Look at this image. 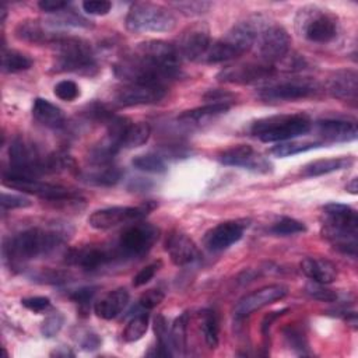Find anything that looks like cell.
Here are the masks:
<instances>
[{
    "label": "cell",
    "instance_id": "52",
    "mask_svg": "<svg viewBox=\"0 0 358 358\" xmlns=\"http://www.w3.org/2000/svg\"><path fill=\"white\" fill-rule=\"evenodd\" d=\"M101 345V338L95 333H85L81 340V347L87 351H94Z\"/></svg>",
    "mask_w": 358,
    "mask_h": 358
},
{
    "label": "cell",
    "instance_id": "29",
    "mask_svg": "<svg viewBox=\"0 0 358 358\" xmlns=\"http://www.w3.org/2000/svg\"><path fill=\"white\" fill-rule=\"evenodd\" d=\"M352 164V158L348 157H340V158H326V159H316L309 164H306L302 169L301 173L306 178L312 176H322L327 175L340 169H344Z\"/></svg>",
    "mask_w": 358,
    "mask_h": 358
},
{
    "label": "cell",
    "instance_id": "18",
    "mask_svg": "<svg viewBox=\"0 0 358 358\" xmlns=\"http://www.w3.org/2000/svg\"><path fill=\"white\" fill-rule=\"evenodd\" d=\"M66 262L84 270H96L115 263L116 257L112 245H87L69 250Z\"/></svg>",
    "mask_w": 358,
    "mask_h": 358
},
{
    "label": "cell",
    "instance_id": "44",
    "mask_svg": "<svg viewBox=\"0 0 358 358\" xmlns=\"http://www.w3.org/2000/svg\"><path fill=\"white\" fill-rule=\"evenodd\" d=\"M284 336H285V340H287V343H288V345L292 348V350H295V351H298L299 354H306L305 352V350L308 348V344H306V340H305V336H303V333L298 329V327H287L285 330H284Z\"/></svg>",
    "mask_w": 358,
    "mask_h": 358
},
{
    "label": "cell",
    "instance_id": "3",
    "mask_svg": "<svg viewBox=\"0 0 358 358\" xmlns=\"http://www.w3.org/2000/svg\"><path fill=\"white\" fill-rule=\"evenodd\" d=\"M267 24V20L262 15H249L245 20L238 21L221 38L210 45L204 62L215 64L241 57L253 48L257 35Z\"/></svg>",
    "mask_w": 358,
    "mask_h": 358
},
{
    "label": "cell",
    "instance_id": "8",
    "mask_svg": "<svg viewBox=\"0 0 358 358\" xmlns=\"http://www.w3.org/2000/svg\"><path fill=\"white\" fill-rule=\"evenodd\" d=\"M159 235L157 227L148 222L136 221L126 227L119 238L110 243L116 262L134 260L145 256Z\"/></svg>",
    "mask_w": 358,
    "mask_h": 358
},
{
    "label": "cell",
    "instance_id": "46",
    "mask_svg": "<svg viewBox=\"0 0 358 358\" xmlns=\"http://www.w3.org/2000/svg\"><path fill=\"white\" fill-rule=\"evenodd\" d=\"M1 206L3 208L13 210V208H27L32 206V201L22 196V194H14V193H1Z\"/></svg>",
    "mask_w": 358,
    "mask_h": 358
},
{
    "label": "cell",
    "instance_id": "30",
    "mask_svg": "<svg viewBox=\"0 0 358 358\" xmlns=\"http://www.w3.org/2000/svg\"><path fill=\"white\" fill-rule=\"evenodd\" d=\"M81 178L90 185L109 187L116 185L122 179V171L117 166H113L109 164V165L96 166L94 171L83 173Z\"/></svg>",
    "mask_w": 358,
    "mask_h": 358
},
{
    "label": "cell",
    "instance_id": "19",
    "mask_svg": "<svg viewBox=\"0 0 358 358\" xmlns=\"http://www.w3.org/2000/svg\"><path fill=\"white\" fill-rule=\"evenodd\" d=\"M288 292V288L281 284H271L262 287L256 291H252L250 294L245 295L238 301L234 309V315L236 319H245L253 312L278 301L282 299Z\"/></svg>",
    "mask_w": 358,
    "mask_h": 358
},
{
    "label": "cell",
    "instance_id": "53",
    "mask_svg": "<svg viewBox=\"0 0 358 358\" xmlns=\"http://www.w3.org/2000/svg\"><path fill=\"white\" fill-rule=\"evenodd\" d=\"M347 190L352 194H357V190H358V186H357V178L351 179V182L347 185Z\"/></svg>",
    "mask_w": 358,
    "mask_h": 358
},
{
    "label": "cell",
    "instance_id": "33",
    "mask_svg": "<svg viewBox=\"0 0 358 358\" xmlns=\"http://www.w3.org/2000/svg\"><path fill=\"white\" fill-rule=\"evenodd\" d=\"M34 60L27 55L15 49H4L1 55V70L4 73H20L31 69Z\"/></svg>",
    "mask_w": 358,
    "mask_h": 358
},
{
    "label": "cell",
    "instance_id": "12",
    "mask_svg": "<svg viewBox=\"0 0 358 358\" xmlns=\"http://www.w3.org/2000/svg\"><path fill=\"white\" fill-rule=\"evenodd\" d=\"M317 84L308 78H291L264 85L259 90V98L266 102L296 101L315 95Z\"/></svg>",
    "mask_w": 358,
    "mask_h": 358
},
{
    "label": "cell",
    "instance_id": "9",
    "mask_svg": "<svg viewBox=\"0 0 358 358\" xmlns=\"http://www.w3.org/2000/svg\"><path fill=\"white\" fill-rule=\"evenodd\" d=\"M124 25L130 32L136 34L171 32L176 27V17L162 4L140 1L129 8Z\"/></svg>",
    "mask_w": 358,
    "mask_h": 358
},
{
    "label": "cell",
    "instance_id": "10",
    "mask_svg": "<svg viewBox=\"0 0 358 358\" xmlns=\"http://www.w3.org/2000/svg\"><path fill=\"white\" fill-rule=\"evenodd\" d=\"M253 48L257 60L275 66L288 56L291 36L284 27L268 22L257 35Z\"/></svg>",
    "mask_w": 358,
    "mask_h": 358
},
{
    "label": "cell",
    "instance_id": "11",
    "mask_svg": "<svg viewBox=\"0 0 358 358\" xmlns=\"http://www.w3.org/2000/svg\"><path fill=\"white\" fill-rule=\"evenodd\" d=\"M210 27L204 21H197L187 25L178 36L175 48L176 52L185 60H200L204 59L206 53L210 49Z\"/></svg>",
    "mask_w": 358,
    "mask_h": 358
},
{
    "label": "cell",
    "instance_id": "21",
    "mask_svg": "<svg viewBox=\"0 0 358 358\" xmlns=\"http://www.w3.org/2000/svg\"><path fill=\"white\" fill-rule=\"evenodd\" d=\"M15 38L28 43L55 45L64 34L55 29L49 21L24 20L20 21L14 29Z\"/></svg>",
    "mask_w": 358,
    "mask_h": 358
},
{
    "label": "cell",
    "instance_id": "41",
    "mask_svg": "<svg viewBox=\"0 0 358 358\" xmlns=\"http://www.w3.org/2000/svg\"><path fill=\"white\" fill-rule=\"evenodd\" d=\"M64 324V316L60 312H53L52 315L46 316V319L41 324V333L46 338L55 337Z\"/></svg>",
    "mask_w": 358,
    "mask_h": 358
},
{
    "label": "cell",
    "instance_id": "17",
    "mask_svg": "<svg viewBox=\"0 0 358 358\" xmlns=\"http://www.w3.org/2000/svg\"><path fill=\"white\" fill-rule=\"evenodd\" d=\"M166 95V87L154 84H126L113 94L117 106L151 105L159 102Z\"/></svg>",
    "mask_w": 358,
    "mask_h": 358
},
{
    "label": "cell",
    "instance_id": "38",
    "mask_svg": "<svg viewBox=\"0 0 358 358\" xmlns=\"http://www.w3.org/2000/svg\"><path fill=\"white\" fill-rule=\"evenodd\" d=\"M133 166L138 171L148 173H162L166 171V164L164 158L154 152H147L141 155H136L131 161Z\"/></svg>",
    "mask_w": 358,
    "mask_h": 358
},
{
    "label": "cell",
    "instance_id": "49",
    "mask_svg": "<svg viewBox=\"0 0 358 358\" xmlns=\"http://www.w3.org/2000/svg\"><path fill=\"white\" fill-rule=\"evenodd\" d=\"M22 306H25L27 309L32 310V312H43L46 309L50 308V299L48 296H29V298H24L21 299Z\"/></svg>",
    "mask_w": 358,
    "mask_h": 358
},
{
    "label": "cell",
    "instance_id": "23",
    "mask_svg": "<svg viewBox=\"0 0 358 358\" xmlns=\"http://www.w3.org/2000/svg\"><path fill=\"white\" fill-rule=\"evenodd\" d=\"M165 250L176 266H187L197 260L199 249L196 243L182 231L173 229L165 241Z\"/></svg>",
    "mask_w": 358,
    "mask_h": 358
},
{
    "label": "cell",
    "instance_id": "51",
    "mask_svg": "<svg viewBox=\"0 0 358 358\" xmlns=\"http://www.w3.org/2000/svg\"><path fill=\"white\" fill-rule=\"evenodd\" d=\"M38 7L45 13H60L69 7V1L60 0H41L38 1Z\"/></svg>",
    "mask_w": 358,
    "mask_h": 358
},
{
    "label": "cell",
    "instance_id": "31",
    "mask_svg": "<svg viewBox=\"0 0 358 358\" xmlns=\"http://www.w3.org/2000/svg\"><path fill=\"white\" fill-rule=\"evenodd\" d=\"M231 108L229 102H208L203 106L190 109V110H185L183 113L179 115L178 120L190 123V122H201L204 119L221 115L228 112V109Z\"/></svg>",
    "mask_w": 358,
    "mask_h": 358
},
{
    "label": "cell",
    "instance_id": "1",
    "mask_svg": "<svg viewBox=\"0 0 358 358\" xmlns=\"http://www.w3.org/2000/svg\"><path fill=\"white\" fill-rule=\"evenodd\" d=\"M69 232L60 225H36L7 238L3 245L4 259L11 267L43 257L56 250L67 239Z\"/></svg>",
    "mask_w": 358,
    "mask_h": 358
},
{
    "label": "cell",
    "instance_id": "26",
    "mask_svg": "<svg viewBox=\"0 0 358 358\" xmlns=\"http://www.w3.org/2000/svg\"><path fill=\"white\" fill-rule=\"evenodd\" d=\"M127 303H129V292L126 288L120 287L108 292L103 298L95 302L94 312L98 317L110 320L117 317L123 312V309L127 306Z\"/></svg>",
    "mask_w": 358,
    "mask_h": 358
},
{
    "label": "cell",
    "instance_id": "32",
    "mask_svg": "<svg viewBox=\"0 0 358 358\" xmlns=\"http://www.w3.org/2000/svg\"><path fill=\"white\" fill-rule=\"evenodd\" d=\"M200 330L208 348H215L220 341L218 317L213 309H203L200 312Z\"/></svg>",
    "mask_w": 358,
    "mask_h": 358
},
{
    "label": "cell",
    "instance_id": "2",
    "mask_svg": "<svg viewBox=\"0 0 358 358\" xmlns=\"http://www.w3.org/2000/svg\"><path fill=\"white\" fill-rule=\"evenodd\" d=\"M113 73L126 84H154L166 87L169 81L178 77L179 67L168 64L138 43L131 53L115 63Z\"/></svg>",
    "mask_w": 358,
    "mask_h": 358
},
{
    "label": "cell",
    "instance_id": "39",
    "mask_svg": "<svg viewBox=\"0 0 358 358\" xmlns=\"http://www.w3.org/2000/svg\"><path fill=\"white\" fill-rule=\"evenodd\" d=\"M305 231H306L305 224L291 217H282L270 227V232L277 236H289V235L301 234Z\"/></svg>",
    "mask_w": 358,
    "mask_h": 358
},
{
    "label": "cell",
    "instance_id": "4",
    "mask_svg": "<svg viewBox=\"0 0 358 358\" xmlns=\"http://www.w3.org/2000/svg\"><path fill=\"white\" fill-rule=\"evenodd\" d=\"M323 236L340 252L355 257L358 215L354 208L341 203H330L323 207Z\"/></svg>",
    "mask_w": 358,
    "mask_h": 358
},
{
    "label": "cell",
    "instance_id": "37",
    "mask_svg": "<svg viewBox=\"0 0 358 358\" xmlns=\"http://www.w3.org/2000/svg\"><path fill=\"white\" fill-rule=\"evenodd\" d=\"M148 320H150V316L145 310L133 316L123 330V334H122L123 340L126 343H134L140 340L148 329Z\"/></svg>",
    "mask_w": 358,
    "mask_h": 358
},
{
    "label": "cell",
    "instance_id": "36",
    "mask_svg": "<svg viewBox=\"0 0 358 358\" xmlns=\"http://www.w3.org/2000/svg\"><path fill=\"white\" fill-rule=\"evenodd\" d=\"M187 323H189V313L183 312L182 315H179L172 327H171V344H172V351L179 354V355H185V350H186V329H187Z\"/></svg>",
    "mask_w": 358,
    "mask_h": 358
},
{
    "label": "cell",
    "instance_id": "25",
    "mask_svg": "<svg viewBox=\"0 0 358 358\" xmlns=\"http://www.w3.org/2000/svg\"><path fill=\"white\" fill-rule=\"evenodd\" d=\"M302 273L315 282L331 284L338 275L336 264L323 257H305L301 262Z\"/></svg>",
    "mask_w": 358,
    "mask_h": 358
},
{
    "label": "cell",
    "instance_id": "45",
    "mask_svg": "<svg viewBox=\"0 0 358 358\" xmlns=\"http://www.w3.org/2000/svg\"><path fill=\"white\" fill-rule=\"evenodd\" d=\"M165 298V294L158 289V288H152V289H148L145 291L140 299H138V306L143 309V310H150V309H154L155 306H158Z\"/></svg>",
    "mask_w": 358,
    "mask_h": 358
},
{
    "label": "cell",
    "instance_id": "35",
    "mask_svg": "<svg viewBox=\"0 0 358 358\" xmlns=\"http://www.w3.org/2000/svg\"><path fill=\"white\" fill-rule=\"evenodd\" d=\"M154 331L157 336V347L154 355L157 357H172V344H171V334L168 331L166 320L162 315H158L154 320Z\"/></svg>",
    "mask_w": 358,
    "mask_h": 358
},
{
    "label": "cell",
    "instance_id": "50",
    "mask_svg": "<svg viewBox=\"0 0 358 358\" xmlns=\"http://www.w3.org/2000/svg\"><path fill=\"white\" fill-rule=\"evenodd\" d=\"M95 292H96V287H83L80 289H76L73 294H70V299L78 303L80 306H87L90 301H92Z\"/></svg>",
    "mask_w": 358,
    "mask_h": 358
},
{
    "label": "cell",
    "instance_id": "28",
    "mask_svg": "<svg viewBox=\"0 0 358 358\" xmlns=\"http://www.w3.org/2000/svg\"><path fill=\"white\" fill-rule=\"evenodd\" d=\"M32 116L36 122L49 129H59L64 124L63 110L48 99L36 98L32 103Z\"/></svg>",
    "mask_w": 358,
    "mask_h": 358
},
{
    "label": "cell",
    "instance_id": "42",
    "mask_svg": "<svg viewBox=\"0 0 358 358\" xmlns=\"http://www.w3.org/2000/svg\"><path fill=\"white\" fill-rule=\"evenodd\" d=\"M306 294L312 296L313 299L323 301V302H334L337 299V292L327 288L326 284H319V282H309L305 287Z\"/></svg>",
    "mask_w": 358,
    "mask_h": 358
},
{
    "label": "cell",
    "instance_id": "47",
    "mask_svg": "<svg viewBox=\"0 0 358 358\" xmlns=\"http://www.w3.org/2000/svg\"><path fill=\"white\" fill-rule=\"evenodd\" d=\"M161 267V262H152L150 264H147L145 267H143L134 277H133V285L134 287H143L150 280H152V277L155 275V273L159 270Z\"/></svg>",
    "mask_w": 358,
    "mask_h": 358
},
{
    "label": "cell",
    "instance_id": "6",
    "mask_svg": "<svg viewBox=\"0 0 358 358\" xmlns=\"http://www.w3.org/2000/svg\"><path fill=\"white\" fill-rule=\"evenodd\" d=\"M295 29L305 41L324 45L337 38L340 22L338 17L330 10L309 4L298 10L295 17Z\"/></svg>",
    "mask_w": 358,
    "mask_h": 358
},
{
    "label": "cell",
    "instance_id": "15",
    "mask_svg": "<svg viewBox=\"0 0 358 358\" xmlns=\"http://www.w3.org/2000/svg\"><path fill=\"white\" fill-rule=\"evenodd\" d=\"M150 208L145 206L133 207V206H113L105 207L101 210H95L88 217L90 227L95 229H110L123 224H131L136 221H141Z\"/></svg>",
    "mask_w": 358,
    "mask_h": 358
},
{
    "label": "cell",
    "instance_id": "14",
    "mask_svg": "<svg viewBox=\"0 0 358 358\" xmlns=\"http://www.w3.org/2000/svg\"><path fill=\"white\" fill-rule=\"evenodd\" d=\"M275 73V66L260 60L235 63L224 67L217 74V80L229 84H255L268 80Z\"/></svg>",
    "mask_w": 358,
    "mask_h": 358
},
{
    "label": "cell",
    "instance_id": "43",
    "mask_svg": "<svg viewBox=\"0 0 358 358\" xmlns=\"http://www.w3.org/2000/svg\"><path fill=\"white\" fill-rule=\"evenodd\" d=\"M53 92H55V95H56L59 99L70 102V101H74L76 98H78V95H80V88H78V85H77L74 81H71V80H62V81H59V83L55 85Z\"/></svg>",
    "mask_w": 358,
    "mask_h": 358
},
{
    "label": "cell",
    "instance_id": "22",
    "mask_svg": "<svg viewBox=\"0 0 358 358\" xmlns=\"http://www.w3.org/2000/svg\"><path fill=\"white\" fill-rule=\"evenodd\" d=\"M317 136L322 138L320 144L344 143L357 138V124L345 119H323L315 124Z\"/></svg>",
    "mask_w": 358,
    "mask_h": 358
},
{
    "label": "cell",
    "instance_id": "13",
    "mask_svg": "<svg viewBox=\"0 0 358 358\" xmlns=\"http://www.w3.org/2000/svg\"><path fill=\"white\" fill-rule=\"evenodd\" d=\"M3 185L20 190L21 193H28L38 196L41 199L49 200V201H70L77 199V194H74L71 190H69L64 186L41 182L35 178H20V176H8L6 175L3 179Z\"/></svg>",
    "mask_w": 358,
    "mask_h": 358
},
{
    "label": "cell",
    "instance_id": "54",
    "mask_svg": "<svg viewBox=\"0 0 358 358\" xmlns=\"http://www.w3.org/2000/svg\"><path fill=\"white\" fill-rule=\"evenodd\" d=\"M50 355H56V357H69V355H74L71 351H69V350H55Z\"/></svg>",
    "mask_w": 358,
    "mask_h": 358
},
{
    "label": "cell",
    "instance_id": "40",
    "mask_svg": "<svg viewBox=\"0 0 358 358\" xmlns=\"http://www.w3.org/2000/svg\"><path fill=\"white\" fill-rule=\"evenodd\" d=\"M171 6L186 17H194L206 13L210 7V1H173Z\"/></svg>",
    "mask_w": 358,
    "mask_h": 358
},
{
    "label": "cell",
    "instance_id": "7",
    "mask_svg": "<svg viewBox=\"0 0 358 358\" xmlns=\"http://www.w3.org/2000/svg\"><path fill=\"white\" fill-rule=\"evenodd\" d=\"M312 120L305 113L274 115L257 119L250 126V133L263 143H281L306 134Z\"/></svg>",
    "mask_w": 358,
    "mask_h": 358
},
{
    "label": "cell",
    "instance_id": "48",
    "mask_svg": "<svg viewBox=\"0 0 358 358\" xmlns=\"http://www.w3.org/2000/svg\"><path fill=\"white\" fill-rule=\"evenodd\" d=\"M83 10L91 15H105L110 11L112 3L108 0H87L83 1Z\"/></svg>",
    "mask_w": 358,
    "mask_h": 358
},
{
    "label": "cell",
    "instance_id": "16",
    "mask_svg": "<svg viewBox=\"0 0 358 358\" xmlns=\"http://www.w3.org/2000/svg\"><path fill=\"white\" fill-rule=\"evenodd\" d=\"M250 225V220L238 218V220H228L220 222L218 225L213 227L204 235V245L211 252H221L236 243L242 236L245 229Z\"/></svg>",
    "mask_w": 358,
    "mask_h": 358
},
{
    "label": "cell",
    "instance_id": "20",
    "mask_svg": "<svg viewBox=\"0 0 358 358\" xmlns=\"http://www.w3.org/2000/svg\"><path fill=\"white\" fill-rule=\"evenodd\" d=\"M217 159L222 165H228V166H239V168L252 169V171H257V172H268L270 171V162L266 161L259 152H256L248 144L234 145V147L222 151L217 157Z\"/></svg>",
    "mask_w": 358,
    "mask_h": 358
},
{
    "label": "cell",
    "instance_id": "27",
    "mask_svg": "<svg viewBox=\"0 0 358 358\" xmlns=\"http://www.w3.org/2000/svg\"><path fill=\"white\" fill-rule=\"evenodd\" d=\"M150 136H151V127L148 123H144V122L133 123L131 120H129L126 126L122 129L116 140V144L119 150L137 148L144 145L148 141Z\"/></svg>",
    "mask_w": 358,
    "mask_h": 358
},
{
    "label": "cell",
    "instance_id": "34",
    "mask_svg": "<svg viewBox=\"0 0 358 358\" xmlns=\"http://www.w3.org/2000/svg\"><path fill=\"white\" fill-rule=\"evenodd\" d=\"M322 144L319 141H298V140H288L277 143L274 147L270 148V154L278 158L292 157L305 151H309L312 148L320 147Z\"/></svg>",
    "mask_w": 358,
    "mask_h": 358
},
{
    "label": "cell",
    "instance_id": "24",
    "mask_svg": "<svg viewBox=\"0 0 358 358\" xmlns=\"http://www.w3.org/2000/svg\"><path fill=\"white\" fill-rule=\"evenodd\" d=\"M327 91L333 98L355 103L358 94L357 71L350 69L334 71L327 80Z\"/></svg>",
    "mask_w": 358,
    "mask_h": 358
},
{
    "label": "cell",
    "instance_id": "5",
    "mask_svg": "<svg viewBox=\"0 0 358 358\" xmlns=\"http://www.w3.org/2000/svg\"><path fill=\"white\" fill-rule=\"evenodd\" d=\"M55 62L52 70L56 73H80L92 76L96 73V62L91 45L83 38L63 35L55 45Z\"/></svg>",
    "mask_w": 358,
    "mask_h": 358
}]
</instances>
